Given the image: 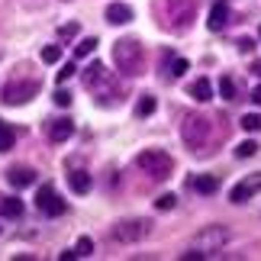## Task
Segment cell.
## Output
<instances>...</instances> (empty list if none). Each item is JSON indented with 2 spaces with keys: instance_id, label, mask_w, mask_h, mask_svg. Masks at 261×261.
I'll use <instances>...</instances> for the list:
<instances>
[{
  "instance_id": "cell-1",
  "label": "cell",
  "mask_w": 261,
  "mask_h": 261,
  "mask_svg": "<svg viewBox=\"0 0 261 261\" xmlns=\"http://www.w3.org/2000/svg\"><path fill=\"white\" fill-rule=\"evenodd\" d=\"M113 62H116V68H119L123 74L139 77V74L145 71V48H142V42H139V39H129V36L116 39V45H113Z\"/></svg>"
},
{
  "instance_id": "cell-2",
  "label": "cell",
  "mask_w": 261,
  "mask_h": 261,
  "mask_svg": "<svg viewBox=\"0 0 261 261\" xmlns=\"http://www.w3.org/2000/svg\"><path fill=\"white\" fill-rule=\"evenodd\" d=\"M210 136H213V123L203 113H187L184 123H180V139L194 155H203L210 145Z\"/></svg>"
},
{
  "instance_id": "cell-3",
  "label": "cell",
  "mask_w": 261,
  "mask_h": 261,
  "mask_svg": "<svg viewBox=\"0 0 261 261\" xmlns=\"http://www.w3.org/2000/svg\"><path fill=\"white\" fill-rule=\"evenodd\" d=\"M136 165L142 168L145 174L158 177V180H168L171 171H174V158L168 155V152H162V148H145V152H139L136 155Z\"/></svg>"
},
{
  "instance_id": "cell-4",
  "label": "cell",
  "mask_w": 261,
  "mask_h": 261,
  "mask_svg": "<svg viewBox=\"0 0 261 261\" xmlns=\"http://www.w3.org/2000/svg\"><path fill=\"white\" fill-rule=\"evenodd\" d=\"M229 242H232V229L229 226H206V229H200V232L194 236V248H200V252H206V255H213L219 252V248H226Z\"/></svg>"
},
{
  "instance_id": "cell-5",
  "label": "cell",
  "mask_w": 261,
  "mask_h": 261,
  "mask_svg": "<svg viewBox=\"0 0 261 261\" xmlns=\"http://www.w3.org/2000/svg\"><path fill=\"white\" fill-rule=\"evenodd\" d=\"M152 232V223L142 216H136V219H119V223L110 229V236L116 239V242H123V245H133V242H142V239Z\"/></svg>"
},
{
  "instance_id": "cell-6",
  "label": "cell",
  "mask_w": 261,
  "mask_h": 261,
  "mask_svg": "<svg viewBox=\"0 0 261 261\" xmlns=\"http://www.w3.org/2000/svg\"><path fill=\"white\" fill-rule=\"evenodd\" d=\"M36 210L42 216H62L68 210V203L62 200V194L55 190V184H42L36 190Z\"/></svg>"
},
{
  "instance_id": "cell-7",
  "label": "cell",
  "mask_w": 261,
  "mask_h": 261,
  "mask_svg": "<svg viewBox=\"0 0 261 261\" xmlns=\"http://www.w3.org/2000/svg\"><path fill=\"white\" fill-rule=\"evenodd\" d=\"M39 94V81H7L4 90H0V100L7 107H19L26 100H33Z\"/></svg>"
},
{
  "instance_id": "cell-8",
  "label": "cell",
  "mask_w": 261,
  "mask_h": 261,
  "mask_svg": "<svg viewBox=\"0 0 261 261\" xmlns=\"http://www.w3.org/2000/svg\"><path fill=\"white\" fill-rule=\"evenodd\" d=\"M165 16L168 19H177L174 23V33H180V29H187L190 26V19H194V13H197V4L194 0H165Z\"/></svg>"
},
{
  "instance_id": "cell-9",
  "label": "cell",
  "mask_w": 261,
  "mask_h": 261,
  "mask_svg": "<svg viewBox=\"0 0 261 261\" xmlns=\"http://www.w3.org/2000/svg\"><path fill=\"white\" fill-rule=\"evenodd\" d=\"M255 194H261V171L245 174L242 180H236L232 190H229V200H232V203H248Z\"/></svg>"
},
{
  "instance_id": "cell-10",
  "label": "cell",
  "mask_w": 261,
  "mask_h": 261,
  "mask_svg": "<svg viewBox=\"0 0 261 261\" xmlns=\"http://www.w3.org/2000/svg\"><path fill=\"white\" fill-rule=\"evenodd\" d=\"M36 171L29 165H13L7 171V180H10V187H16V190H23V187H29V184H36Z\"/></svg>"
},
{
  "instance_id": "cell-11",
  "label": "cell",
  "mask_w": 261,
  "mask_h": 261,
  "mask_svg": "<svg viewBox=\"0 0 261 261\" xmlns=\"http://www.w3.org/2000/svg\"><path fill=\"white\" fill-rule=\"evenodd\" d=\"M206 26H210V33H223V29L229 26V4H226V0H216V4H213Z\"/></svg>"
},
{
  "instance_id": "cell-12",
  "label": "cell",
  "mask_w": 261,
  "mask_h": 261,
  "mask_svg": "<svg viewBox=\"0 0 261 261\" xmlns=\"http://www.w3.org/2000/svg\"><path fill=\"white\" fill-rule=\"evenodd\" d=\"M133 16H136L133 7L123 4V0H116V4H107V23H110V26H126Z\"/></svg>"
},
{
  "instance_id": "cell-13",
  "label": "cell",
  "mask_w": 261,
  "mask_h": 261,
  "mask_svg": "<svg viewBox=\"0 0 261 261\" xmlns=\"http://www.w3.org/2000/svg\"><path fill=\"white\" fill-rule=\"evenodd\" d=\"M71 136H74V123H71L68 116L55 119V123L48 126V142H68Z\"/></svg>"
},
{
  "instance_id": "cell-14",
  "label": "cell",
  "mask_w": 261,
  "mask_h": 261,
  "mask_svg": "<svg viewBox=\"0 0 261 261\" xmlns=\"http://www.w3.org/2000/svg\"><path fill=\"white\" fill-rule=\"evenodd\" d=\"M26 203L19 197H0V216L4 219H23Z\"/></svg>"
},
{
  "instance_id": "cell-15",
  "label": "cell",
  "mask_w": 261,
  "mask_h": 261,
  "mask_svg": "<svg viewBox=\"0 0 261 261\" xmlns=\"http://www.w3.org/2000/svg\"><path fill=\"white\" fill-rule=\"evenodd\" d=\"M107 77H110V71H107L103 65H100V62H90V65L84 68L81 81H84V87H90V90H94V87H97L100 81H107Z\"/></svg>"
},
{
  "instance_id": "cell-16",
  "label": "cell",
  "mask_w": 261,
  "mask_h": 261,
  "mask_svg": "<svg viewBox=\"0 0 261 261\" xmlns=\"http://www.w3.org/2000/svg\"><path fill=\"white\" fill-rule=\"evenodd\" d=\"M194 190L200 197H213L216 190H219V177L216 174H197L194 177Z\"/></svg>"
},
{
  "instance_id": "cell-17",
  "label": "cell",
  "mask_w": 261,
  "mask_h": 261,
  "mask_svg": "<svg viewBox=\"0 0 261 261\" xmlns=\"http://www.w3.org/2000/svg\"><path fill=\"white\" fill-rule=\"evenodd\" d=\"M190 97H194L197 103H210V100H213V84H210V77H197V81L190 84Z\"/></svg>"
},
{
  "instance_id": "cell-18",
  "label": "cell",
  "mask_w": 261,
  "mask_h": 261,
  "mask_svg": "<svg viewBox=\"0 0 261 261\" xmlns=\"http://www.w3.org/2000/svg\"><path fill=\"white\" fill-rule=\"evenodd\" d=\"M90 184H94V180H90L87 171H71V174H68V187H71L74 194H87Z\"/></svg>"
},
{
  "instance_id": "cell-19",
  "label": "cell",
  "mask_w": 261,
  "mask_h": 261,
  "mask_svg": "<svg viewBox=\"0 0 261 261\" xmlns=\"http://www.w3.org/2000/svg\"><path fill=\"white\" fill-rule=\"evenodd\" d=\"M187 58H174V55H168V68H165V74H168V81H174V77H180L187 71Z\"/></svg>"
},
{
  "instance_id": "cell-20",
  "label": "cell",
  "mask_w": 261,
  "mask_h": 261,
  "mask_svg": "<svg viewBox=\"0 0 261 261\" xmlns=\"http://www.w3.org/2000/svg\"><path fill=\"white\" fill-rule=\"evenodd\" d=\"M13 142H16V133L4 123V119H0V152H10V148H13Z\"/></svg>"
},
{
  "instance_id": "cell-21",
  "label": "cell",
  "mask_w": 261,
  "mask_h": 261,
  "mask_svg": "<svg viewBox=\"0 0 261 261\" xmlns=\"http://www.w3.org/2000/svg\"><path fill=\"white\" fill-rule=\"evenodd\" d=\"M236 90H239V84H236L232 74H223V77H219V94H223L226 100H236Z\"/></svg>"
},
{
  "instance_id": "cell-22",
  "label": "cell",
  "mask_w": 261,
  "mask_h": 261,
  "mask_svg": "<svg viewBox=\"0 0 261 261\" xmlns=\"http://www.w3.org/2000/svg\"><path fill=\"white\" fill-rule=\"evenodd\" d=\"M239 126H242L245 129V133H261V113H245L242 119H239Z\"/></svg>"
},
{
  "instance_id": "cell-23",
  "label": "cell",
  "mask_w": 261,
  "mask_h": 261,
  "mask_svg": "<svg viewBox=\"0 0 261 261\" xmlns=\"http://www.w3.org/2000/svg\"><path fill=\"white\" fill-rule=\"evenodd\" d=\"M94 48H97V39H94V36H87L84 42H77V45H74V58L81 62V58H87L90 52H94Z\"/></svg>"
},
{
  "instance_id": "cell-24",
  "label": "cell",
  "mask_w": 261,
  "mask_h": 261,
  "mask_svg": "<svg viewBox=\"0 0 261 261\" xmlns=\"http://www.w3.org/2000/svg\"><path fill=\"white\" fill-rule=\"evenodd\" d=\"M155 107H158V100L145 94V97L136 103V113H139V116H152V113H155Z\"/></svg>"
},
{
  "instance_id": "cell-25",
  "label": "cell",
  "mask_w": 261,
  "mask_h": 261,
  "mask_svg": "<svg viewBox=\"0 0 261 261\" xmlns=\"http://www.w3.org/2000/svg\"><path fill=\"white\" fill-rule=\"evenodd\" d=\"M255 152H258V142H255V139H245V142L236 145V158H252Z\"/></svg>"
},
{
  "instance_id": "cell-26",
  "label": "cell",
  "mask_w": 261,
  "mask_h": 261,
  "mask_svg": "<svg viewBox=\"0 0 261 261\" xmlns=\"http://www.w3.org/2000/svg\"><path fill=\"white\" fill-rule=\"evenodd\" d=\"M58 58H62V48H58V45H45V48H42V62H45V65H55Z\"/></svg>"
},
{
  "instance_id": "cell-27",
  "label": "cell",
  "mask_w": 261,
  "mask_h": 261,
  "mask_svg": "<svg viewBox=\"0 0 261 261\" xmlns=\"http://www.w3.org/2000/svg\"><path fill=\"white\" fill-rule=\"evenodd\" d=\"M74 248H77V255H81V258H87L90 252H94V239H90V236H81Z\"/></svg>"
},
{
  "instance_id": "cell-28",
  "label": "cell",
  "mask_w": 261,
  "mask_h": 261,
  "mask_svg": "<svg viewBox=\"0 0 261 261\" xmlns=\"http://www.w3.org/2000/svg\"><path fill=\"white\" fill-rule=\"evenodd\" d=\"M174 203H177V197H174V194H162V197L155 200V206H158V210H174Z\"/></svg>"
},
{
  "instance_id": "cell-29",
  "label": "cell",
  "mask_w": 261,
  "mask_h": 261,
  "mask_svg": "<svg viewBox=\"0 0 261 261\" xmlns=\"http://www.w3.org/2000/svg\"><path fill=\"white\" fill-rule=\"evenodd\" d=\"M180 258H184V261H203V258H210V255H206V252H200V248H190V252H184Z\"/></svg>"
},
{
  "instance_id": "cell-30",
  "label": "cell",
  "mask_w": 261,
  "mask_h": 261,
  "mask_svg": "<svg viewBox=\"0 0 261 261\" xmlns=\"http://www.w3.org/2000/svg\"><path fill=\"white\" fill-rule=\"evenodd\" d=\"M55 103L58 107H71V94H68V90H55Z\"/></svg>"
},
{
  "instance_id": "cell-31",
  "label": "cell",
  "mask_w": 261,
  "mask_h": 261,
  "mask_svg": "<svg viewBox=\"0 0 261 261\" xmlns=\"http://www.w3.org/2000/svg\"><path fill=\"white\" fill-rule=\"evenodd\" d=\"M252 48H255V42H252V39H248V36H242V39H239V52H252Z\"/></svg>"
},
{
  "instance_id": "cell-32",
  "label": "cell",
  "mask_w": 261,
  "mask_h": 261,
  "mask_svg": "<svg viewBox=\"0 0 261 261\" xmlns=\"http://www.w3.org/2000/svg\"><path fill=\"white\" fill-rule=\"evenodd\" d=\"M71 74H74V62H68V65L62 68V71H58V81H68Z\"/></svg>"
},
{
  "instance_id": "cell-33",
  "label": "cell",
  "mask_w": 261,
  "mask_h": 261,
  "mask_svg": "<svg viewBox=\"0 0 261 261\" xmlns=\"http://www.w3.org/2000/svg\"><path fill=\"white\" fill-rule=\"evenodd\" d=\"M74 33H77V23H68V26H62V33H58V36L68 39V36H74Z\"/></svg>"
},
{
  "instance_id": "cell-34",
  "label": "cell",
  "mask_w": 261,
  "mask_h": 261,
  "mask_svg": "<svg viewBox=\"0 0 261 261\" xmlns=\"http://www.w3.org/2000/svg\"><path fill=\"white\" fill-rule=\"evenodd\" d=\"M62 258L65 261H74V258H81V255H77V248H71V252H62Z\"/></svg>"
},
{
  "instance_id": "cell-35",
  "label": "cell",
  "mask_w": 261,
  "mask_h": 261,
  "mask_svg": "<svg viewBox=\"0 0 261 261\" xmlns=\"http://www.w3.org/2000/svg\"><path fill=\"white\" fill-rule=\"evenodd\" d=\"M252 103H258V107H261V84L252 90Z\"/></svg>"
},
{
  "instance_id": "cell-36",
  "label": "cell",
  "mask_w": 261,
  "mask_h": 261,
  "mask_svg": "<svg viewBox=\"0 0 261 261\" xmlns=\"http://www.w3.org/2000/svg\"><path fill=\"white\" fill-rule=\"evenodd\" d=\"M252 71H255V74L261 77V62H255V68H252Z\"/></svg>"
},
{
  "instance_id": "cell-37",
  "label": "cell",
  "mask_w": 261,
  "mask_h": 261,
  "mask_svg": "<svg viewBox=\"0 0 261 261\" xmlns=\"http://www.w3.org/2000/svg\"><path fill=\"white\" fill-rule=\"evenodd\" d=\"M258 36H261V29H258Z\"/></svg>"
}]
</instances>
